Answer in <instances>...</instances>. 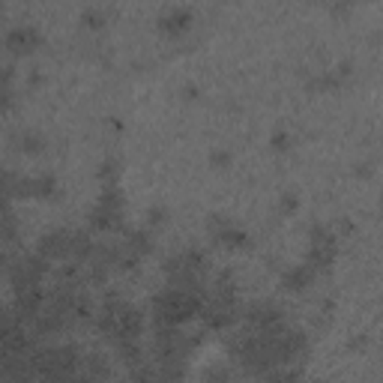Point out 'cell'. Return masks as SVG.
<instances>
[{
  "label": "cell",
  "mask_w": 383,
  "mask_h": 383,
  "mask_svg": "<svg viewBox=\"0 0 383 383\" xmlns=\"http://www.w3.org/2000/svg\"><path fill=\"white\" fill-rule=\"evenodd\" d=\"M204 300H207L204 293H192L168 285L153 297V321H156V326H180L189 317L201 314Z\"/></svg>",
  "instance_id": "6da1fadb"
},
{
  "label": "cell",
  "mask_w": 383,
  "mask_h": 383,
  "mask_svg": "<svg viewBox=\"0 0 383 383\" xmlns=\"http://www.w3.org/2000/svg\"><path fill=\"white\" fill-rule=\"evenodd\" d=\"M120 213H123V198L117 186H105L96 207L90 210V225L96 231H114V228H120Z\"/></svg>",
  "instance_id": "7a4b0ae2"
},
{
  "label": "cell",
  "mask_w": 383,
  "mask_h": 383,
  "mask_svg": "<svg viewBox=\"0 0 383 383\" xmlns=\"http://www.w3.org/2000/svg\"><path fill=\"white\" fill-rule=\"evenodd\" d=\"M242 317H246V324L252 329H270V326L285 324V314H282V309H278L273 300H254V302H249L246 309H242Z\"/></svg>",
  "instance_id": "3957f363"
},
{
  "label": "cell",
  "mask_w": 383,
  "mask_h": 383,
  "mask_svg": "<svg viewBox=\"0 0 383 383\" xmlns=\"http://www.w3.org/2000/svg\"><path fill=\"white\" fill-rule=\"evenodd\" d=\"M36 254H42L45 261H57V258H72V231L66 228H57V231H48L40 237V246Z\"/></svg>",
  "instance_id": "277c9868"
},
{
  "label": "cell",
  "mask_w": 383,
  "mask_h": 383,
  "mask_svg": "<svg viewBox=\"0 0 383 383\" xmlns=\"http://www.w3.org/2000/svg\"><path fill=\"white\" fill-rule=\"evenodd\" d=\"M40 42H42V36L33 24H18V28H12L6 33V48L16 51V54H28V51H33Z\"/></svg>",
  "instance_id": "5b68a950"
},
{
  "label": "cell",
  "mask_w": 383,
  "mask_h": 383,
  "mask_svg": "<svg viewBox=\"0 0 383 383\" xmlns=\"http://www.w3.org/2000/svg\"><path fill=\"white\" fill-rule=\"evenodd\" d=\"M81 372L90 377L93 383H102V380H108V375H111V365H108V360H105V353H87L84 356V365H81Z\"/></svg>",
  "instance_id": "8992f818"
},
{
  "label": "cell",
  "mask_w": 383,
  "mask_h": 383,
  "mask_svg": "<svg viewBox=\"0 0 383 383\" xmlns=\"http://www.w3.org/2000/svg\"><path fill=\"white\" fill-rule=\"evenodd\" d=\"M159 24H162V30H168V33H183L192 24V12L186 6H174L159 18Z\"/></svg>",
  "instance_id": "52a82bcc"
},
{
  "label": "cell",
  "mask_w": 383,
  "mask_h": 383,
  "mask_svg": "<svg viewBox=\"0 0 383 383\" xmlns=\"http://www.w3.org/2000/svg\"><path fill=\"white\" fill-rule=\"evenodd\" d=\"M312 278H314L312 266L300 264V266H290V270L282 276V285H285V290H302V288L312 285Z\"/></svg>",
  "instance_id": "ba28073f"
},
{
  "label": "cell",
  "mask_w": 383,
  "mask_h": 383,
  "mask_svg": "<svg viewBox=\"0 0 383 383\" xmlns=\"http://www.w3.org/2000/svg\"><path fill=\"white\" fill-rule=\"evenodd\" d=\"M186 360H159V383H183Z\"/></svg>",
  "instance_id": "9c48e42d"
},
{
  "label": "cell",
  "mask_w": 383,
  "mask_h": 383,
  "mask_svg": "<svg viewBox=\"0 0 383 383\" xmlns=\"http://www.w3.org/2000/svg\"><path fill=\"white\" fill-rule=\"evenodd\" d=\"M123 249H129L132 254H147L150 249H153V242H150V234L147 231H132V234H126V240H123Z\"/></svg>",
  "instance_id": "30bf717a"
},
{
  "label": "cell",
  "mask_w": 383,
  "mask_h": 383,
  "mask_svg": "<svg viewBox=\"0 0 383 383\" xmlns=\"http://www.w3.org/2000/svg\"><path fill=\"white\" fill-rule=\"evenodd\" d=\"M117 356L129 368H135L138 363H144V350H141V344H138V341H120L117 344Z\"/></svg>",
  "instance_id": "8fae6325"
},
{
  "label": "cell",
  "mask_w": 383,
  "mask_h": 383,
  "mask_svg": "<svg viewBox=\"0 0 383 383\" xmlns=\"http://www.w3.org/2000/svg\"><path fill=\"white\" fill-rule=\"evenodd\" d=\"M264 380L266 383H300V365H278Z\"/></svg>",
  "instance_id": "7c38bea8"
},
{
  "label": "cell",
  "mask_w": 383,
  "mask_h": 383,
  "mask_svg": "<svg viewBox=\"0 0 383 383\" xmlns=\"http://www.w3.org/2000/svg\"><path fill=\"white\" fill-rule=\"evenodd\" d=\"M132 383H159V368L150 363H138L132 368Z\"/></svg>",
  "instance_id": "4fadbf2b"
},
{
  "label": "cell",
  "mask_w": 383,
  "mask_h": 383,
  "mask_svg": "<svg viewBox=\"0 0 383 383\" xmlns=\"http://www.w3.org/2000/svg\"><path fill=\"white\" fill-rule=\"evenodd\" d=\"M81 18H84V24H90V28H99L102 18H105V12L96 9V6H87V9L81 12Z\"/></svg>",
  "instance_id": "5bb4252c"
},
{
  "label": "cell",
  "mask_w": 383,
  "mask_h": 383,
  "mask_svg": "<svg viewBox=\"0 0 383 383\" xmlns=\"http://www.w3.org/2000/svg\"><path fill=\"white\" fill-rule=\"evenodd\" d=\"M293 207H297V198H293V195H285V198H282V210H293Z\"/></svg>",
  "instance_id": "9a60e30c"
},
{
  "label": "cell",
  "mask_w": 383,
  "mask_h": 383,
  "mask_svg": "<svg viewBox=\"0 0 383 383\" xmlns=\"http://www.w3.org/2000/svg\"><path fill=\"white\" fill-rule=\"evenodd\" d=\"M213 162H219V165H225V162H228V153H213Z\"/></svg>",
  "instance_id": "2e32d148"
},
{
  "label": "cell",
  "mask_w": 383,
  "mask_h": 383,
  "mask_svg": "<svg viewBox=\"0 0 383 383\" xmlns=\"http://www.w3.org/2000/svg\"><path fill=\"white\" fill-rule=\"evenodd\" d=\"M314 383H324V380H314Z\"/></svg>",
  "instance_id": "e0dca14e"
}]
</instances>
